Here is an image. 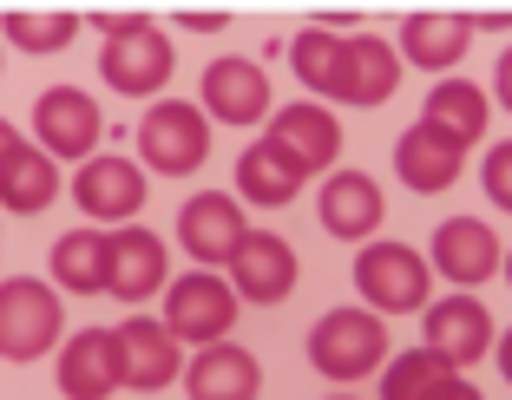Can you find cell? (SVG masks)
Masks as SVG:
<instances>
[{
	"label": "cell",
	"mask_w": 512,
	"mask_h": 400,
	"mask_svg": "<svg viewBox=\"0 0 512 400\" xmlns=\"http://www.w3.org/2000/svg\"><path fill=\"white\" fill-rule=\"evenodd\" d=\"M289 66L296 79L322 99L335 105H381L394 99L401 86V60H394V46L375 40V33H322V27H302L289 40Z\"/></svg>",
	"instance_id": "1"
},
{
	"label": "cell",
	"mask_w": 512,
	"mask_h": 400,
	"mask_svg": "<svg viewBox=\"0 0 512 400\" xmlns=\"http://www.w3.org/2000/svg\"><path fill=\"white\" fill-rule=\"evenodd\" d=\"M309 361H316L322 381L355 387L368 374H381L388 361V322L368 309H329L316 328H309Z\"/></svg>",
	"instance_id": "2"
},
{
	"label": "cell",
	"mask_w": 512,
	"mask_h": 400,
	"mask_svg": "<svg viewBox=\"0 0 512 400\" xmlns=\"http://www.w3.org/2000/svg\"><path fill=\"white\" fill-rule=\"evenodd\" d=\"M66 335V309H60V289H46L33 276H7L0 282V361H40L53 341Z\"/></svg>",
	"instance_id": "3"
},
{
	"label": "cell",
	"mask_w": 512,
	"mask_h": 400,
	"mask_svg": "<svg viewBox=\"0 0 512 400\" xmlns=\"http://www.w3.org/2000/svg\"><path fill=\"white\" fill-rule=\"evenodd\" d=\"M355 289H362L368 315H414L427 309V289H434V269H427L421 250H407V243H362L355 256Z\"/></svg>",
	"instance_id": "4"
},
{
	"label": "cell",
	"mask_w": 512,
	"mask_h": 400,
	"mask_svg": "<svg viewBox=\"0 0 512 400\" xmlns=\"http://www.w3.org/2000/svg\"><path fill=\"white\" fill-rule=\"evenodd\" d=\"M138 171H158V178H191L197 164L211 158V119L184 99H158L138 125Z\"/></svg>",
	"instance_id": "5"
},
{
	"label": "cell",
	"mask_w": 512,
	"mask_h": 400,
	"mask_svg": "<svg viewBox=\"0 0 512 400\" xmlns=\"http://www.w3.org/2000/svg\"><path fill=\"white\" fill-rule=\"evenodd\" d=\"M270 132H263V145L276 151V158L296 171L302 184L316 178V171H329L335 158H342V119H335L329 105L302 99V105H283V112H270Z\"/></svg>",
	"instance_id": "6"
},
{
	"label": "cell",
	"mask_w": 512,
	"mask_h": 400,
	"mask_svg": "<svg viewBox=\"0 0 512 400\" xmlns=\"http://www.w3.org/2000/svg\"><path fill=\"white\" fill-rule=\"evenodd\" d=\"M237 322V296L217 269H191L165 289V335L171 341H191V348H211V341L230 335Z\"/></svg>",
	"instance_id": "7"
},
{
	"label": "cell",
	"mask_w": 512,
	"mask_h": 400,
	"mask_svg": "<svg viewBox=\"0 0 512 400\" xmlns=\"http://www.w3.org/2000/svg\"><path fill=\"white\" fill-rule=\"evenodd\" d=\"M33 132H40V151L46 158H99V132H106V119H99V105L86 99L79 86H46L40 99H33Z\"/></svg>",
	"instance_id": "8"
},
{
	"label": "cell",
	"mask_w": 512,
	"mask_h": 400,
	"mask_svg": "<svg viewBox=\"0 0 512 400\" xmlns=\"http://www.w3.org/2000/svg\"><path fill=\"white\" fill-rule=\"evenodd\" d=\"M224 269H230V296L256 302V309H270V302H283L296 289V250L276 230H243Z\"/></svg>",
	"instance_id": "9"
},
{
	"label": "cell",
	"mask_w": 512,
	"mask_h": 400,
	"mask_svg": "<svg viewBox=\"0 0 512 400\" xmlns=\"http://www.w3.org/2000/svg\"><path fill=\"white\" fill-rule=\"evenodd\" d=\"M99 73H106V86L125 92V99H151V92L171 79V40H165V27L145 20V27L106 40V46H99Z\"/></svg>",
	"instance_id": "10"
},
{
	"label": "cell",
	"mask_w": 512,
	"mask_h": 400,
	"mask_svg": "<svg viewBox=\"0 0 512 400\" xmlns=\"http://www.w3.org/2000/svg\"><path fill=\"white\" fill-rule=\"evenodd\" d=\"M112 348H119V387H132V394L171 387L184 374L178 341L165 335V322H151V315H125V322L112 328Z\"/></svg>",
	"instance_id": "11"
},
{
	"label": "cell",
	"mask_w": 512,
	"mask_h": 400,
	"mask_svg": "<svg viewBox=\"0 0 512 400\" xmlns=\"http://www.w3.org/2000/svg\"><path fill=\"white\" fill-rule=\"evenodd\" d=\"M145 197H151V184L132 158H86L73 178V204L92 223H132L145 210Z\"/></svg>",
	"instance_id": "12"
},
{
	"label": "cell",
	"mask_w": 512,
	"mask_h": 400,
	"mask_svg": "<svg viewBox=\"0 0 512 400\" xmlns=\"http://www.w3.org/2000/svg\"><path fill=\"white\" fill-rule=\"evenodd\" d=\"M427 355H440L453 374L473 368L480 355H493V315H486L480 296H447L427 309Z\"/></svg>",
	"instance_id": "13"
},
{
	"label": "cell",
	"mask_w": 512,
	"mask_h": 400,
	"mask_svg": "<svg viewBox=\"0 0 512 400\" xmlns=\"http://www.w3.org/2000/svg\"><path fill=\"white\" fill-rule=\"evenodd\" d=\"M204 119L217 125H263L270 119V79H263V66L256 60H211V73H204V105H197Z\"/></svg>",
	"instance_id": "14"
},
{
	"label": "cell",
	"mask_w": 512,
	"mask_h": 400,
	"mask_svg": "<svg viewBox=\"0 0 512 400\" xmlns=\"http://www.w3.org/2000/svg\"><path fill=\"white\" fill-rule=\"evenodd\" d=\"M427 269H440L453 289H480V282L499 276V237L480 217H447L434 230V263Z\"/></svg>",
	"instance_id": "15"
},
{
	"label": "cell",
	"mask_w": 512,
	"mask_h": 400,
	"mask_svg": "<svg viewBox=\"0 0 512 400\" xmlns=\"http://www.w3.org/2000/svg\"><path fill=\"white\" fill-rule=\"evenodd\" d=\"M184 394L191 400H256L263 394V368H256V355L237 348V341H211L184 368Z\"/></svg>",
	"instance_id": "16"
},
{
	"label": "cell",
	"mask_w": 512,
	"mask_h": 400,
	"mask_svg": "<svg viewBox=\"0 0 512 400\" xmlns=\"http://www.w3.org/2000/svg\"><path fill=\"white\" fill-rule=\"evenodd\" d=\"M171 276V256H165V237H151V230H112V269H106V296L119 302H145L158 296Z\"/></svg>",
	"instance_id": "17"
},
{
	"label": "cell",
	"mask_w": 512,
	"mask_h": 400,
	"mask_svg": "<svg viewBox=\"0 0 512 400\" xmlns=\"http://www.w3.org/2000/svg\"><path fill=\"white\" fill-rule=\"evenodd\" d=\"M60 394L66 400H112L119 394V348L112 328H79L60 341Z\"/></svg>",
	"instance_id": "18"
},
{
	"label": "cell",
	"mask_w": 512,
	"mask_h": 400,
	"mask_svg": "<svg viewBox=\"0 0 512 400\" xmlns=\"http://www.w3.org/2000/svg\"><path fill=\"white\" fill-rule=\"evenodd\" d=\"M178 237H184V250H191L204 269L230 263V250H237V237H243L237 197H230V191H197L191 204L178 210Z\"/></svg>",
	"instance_id": "19"
},
{
	"label": "cell",
	"mask_w": 512,
	"mask_h": 400,
	"mask_svg": "<svg viewBox=\"0 0 512 400\" xmlns=\"http://www.w3.org/2000/svg\"><path fill=\"white\" fill-rule=\"evenodd\" d=\"M460 164H467V151L447 145L434 125H407V132L394 138V178H401L407 191H421V197L460 184Z\"/></svg>",
	"instance_id": "20"
},
{
	"label": "cell",
	"mask_w": 512,
	"mask_h": 400,
	"mask_svg": "<svg viewBox=\"0 0 512 400\" xmlns=\"http://www.w3.org/2000/svg\"><path fill=\"white\" fill-rule=\"evenodd\" d=\"M467 46H473L467 20L453 14V7H447V14L427 7V14H407L401 20V53H394V60L421 66V73H453V66L467 60Z\"/></svg>",
	"instance_id": "21"
},
{
	"label": "cell",
	"mask_w": 512,
	"mask_h": 400,
	"mask_svg": "<svg viewBox=\"0 0 512 400\" xmlns=\"http://www.w3.org/2000/svg\"><path fill=\"white\" fill-rule=\"evenodd\" d=\"M381 184L368 178V171H335L329 184H322V230L342 243H362L381 230Z\"/></svg>",
	"instance_id": "22"
},
{
	"label": "cell",
	"mask_w": 512,
	"mask_h": 400,
	"mask_svg": "<svg viewBox=\"0 0 512 400\" xmlns=\"http://www.w3.org/2000/svg\"><path fill=\"white\" fill-rule=\"evenodd\" d=\"M486 112H493V99H486L473 79H440L434 92H427V112H421V125H434L447 145H480V132H486Z\"/></svg>",
	"instance_id": "23"
},
{
	"label": "cell",
	"mask_w": 512,
	"mask_h": 400,
	"mask_svg": "<svg viewBox=\"0 0 512 400\" xmlns=\"http://www.w3.org/2000/svg\"><path fill=\"white\" fill-rule=\"evenodd\" d=\"M53 197H60V171H53V158H46L40 145L20 138V151L0 164V210H14V217H40Z\"/></svg>",
	"instance_id": "24"
},
{
	"label": "cell",
	"mask_w": 512,
	"mask_h": 400,
	"mask_svg": "<svg viewBox=\"0 0 512 400\" xmlns=\"http://www.w3.org/2000/svg\"><path fill=\"white\" fill-rule=\"evenodd\" d=\"M106 269H112V230H66L53 243V282L73 296H106Z\"/></svg>",
	"instance_id": "25"
},
{
	"label": "cell",
	"mask_w": 512,
	"mask_h": 400,
	"mask_svg": "<svg viewBox=\"0 0 512 400\" xmlns=\"http://www.w3.org/2000/svg\"><path fill=\"white\" fill-rule=\"evenodd\" d=\"M0 27H7V40H14L20 53H60V46H73L79 14L73 7H7Z\"/></svg>",
	"instance_id": "26"
},
{
	"label": "cell",
	"mask_w": 512,
	"mask_h": 400,
	"mask_svg": "<svg viewBox=\"0 0 512 400\" xmlns=\"http://www.w3.org/2000/svg\"><path fill=\"white\" fill-rule=\"evenodd\" d=\"M296 191H302V178L289 171L283 158H276L270 145H263V138H256V145L237 158V197H243V204H270L276 210V204H289Z\"/></svg>",
	"instance_id": "27"
},
{
	"label": "cell",
	"mask_w": 512,
	"mask_h": 400,
	"mask_svg": "<svg viewBox=\"0 0 512 400\" xmlns=\"http://www.w3.org/2000/svg\"><path fill=\"white\" fill-rule=\"evenodd\" d=\"M440 381H453V368L427 348H407V355L381 361V400H427Z\"/></svg>",
	"instance_id": "28"
},
{
	"label": "cell",
	"mask_w": 512,
	"mask_h": 400,
	"mask_svg": "<svg viewBox=\"0 0 512 400\" xmlns=\"http://www.w3.org/2000/svg\"><path fill=\"white\" fill-rule=\"evenodd\" d=\"M480 178H486V197H493L499 210L512 217V138L499 151H486V164H480Z\"/></svg>",
	"instance_id": "29"
},
{
	"label": "cell",
	"mask_w": 512,
	"mask_h": 400,
	"mask_svg": "<svg viewBox=\"0 0 512 400\" xmlns=\"http://www.w3.org/2000/svg\"><path fill=\"white\" fill-rule=\"evenodd\" d=\"M145 7H132V14H125V7H92V14H79V27H99L106 33V40H119V33H132V27H145Z\"/></svg>",
	"instance_id": "30"
},
{
	"label": "cell",
	"mask_w": 512,
	"mask_h": 400,
	"mask_svg": "<svg viewBox=\"0 0 512 400\" xmlns=\"http://www.w3.org/2000/svg\"><path fill=\"white\" fill-rule=\"evenodd\" d=\"M467 20V33H506L512 27V7H453Z\"/></svg>",
	"instance_id": "31"
},
{
	"label": "cell",
	"mask_w": 512,
	"mask_h": 400,
	"mask_svg": "<svg viewBox=\"0 0 512 400\" xmlns=\"http://www.w3.org/2000/svg\"><path fill=\"white\" fill-rule=\"evenodd\" d=\"M178 27L184 33H217V27H230V7H178Z\"/></svg>",
	"instance_id": "32"
},
{
	"label": "cell",
	"mask_w": 512,
	"mask_h": 400,
	"mask_svg": "<svg viewBox=\"0 0 512 400\" xmlns=\"http://www.w3.org/2000/svg\"><path fill=\"white\" fill-rule=\"evenodd\" d=\"M493 99H499V105L512 112V46L499 53V66H493Z\"/></svg>",
	"instance_id": "33"
},
{
	"label": "cell",
	"mask_w": 512,
	"mask_h": 400,
	"mask_svg": "<svg viewBox=\"0 0 512 400\" xmlns=\"http://www.w3.org/2000/svg\"><path fill=\"white\" fill-rule=\"evenodd\" d=\"M427 400H486V394H480V387H467L460 374H453V381H440V387H434Z\"/></svg>",
	"instance_id": "34"
},
{
	"label": "cell",
	"mask_w": 512,
	"mask_h": 400,
	"mask_svg": "<svg viewBox=\"0 0 512 400\" xmlns=\"http://www.w3.org/2000/svg\"><path fill=\"white\" fill-rule=\"evenodd\" d=\"M14 151H20V132H14V119H0V164L14 158Z\"/></svg>",
	"instance_id": "35"
},
{
	"label": "cell",
	"mask_w": 512,
	"mask_h": 400,
	"mask_svg": "<svg viewBox=\"0 0 512 400\" xmlns=\"http://www.w3.org/2000/svg\"><path fill=\"white\" fill-rule=\"evenodd\" d=\"M499 374H506V381H512V328H506V335H499Z\"/></svg>",
	"instance_id": "36"
},
{
	"label": "cell",
	"mask_w": 512,
	"mask_h": 400,
	"mask_svg": "<svg viewBox=\"0 0 512 400\" xmlns=\"http://www.w3.org/2000/svg\"><path fill=\"white\" fill-rule=\"evenodd\" d=\"M506 282H512V250H506Z\"/></svg>",
	"instance_id": "37"
},
{
	"label": "cell",
	"mask_w": 512,
	"mask_h": 400,
	"mask_svg": "<svg viewBox=\"0 0 512 400\" xmlns=\"http://www.w3.org/2000/svg\"><path fill=\"white\" fill-rule=\"evenodd\" d=\"M329 400H355V394H329Z\"/></svg>",
	"instance_id": "38"
}]
</instances>
